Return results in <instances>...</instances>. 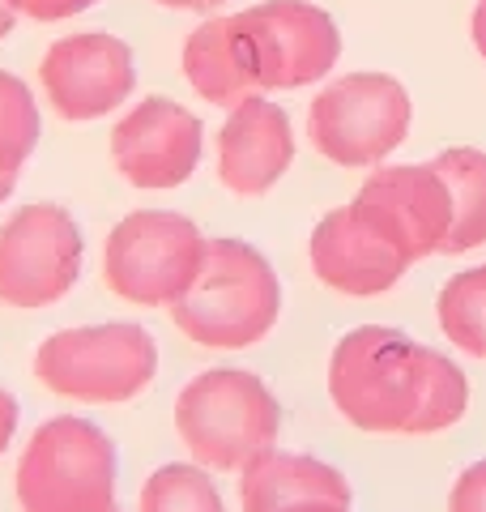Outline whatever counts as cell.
<instances>
[{"mask_svg":"<svg viewBox=\"0 0 486 512\" xmlns=\"http://www.w3.org/2000/svg\"><path fill=\"white\" fill-rule=\"evenodd\" d=\"M329 397L350 427L371 436H431L461 423L469 380L440 350L397 329L363 325L333 346Z\"/></svg>","mask_w":486,"mask_h":512,"instance_id":"1","label":"cell"},{"mask_svg":"<svg viewBox=\"0 0 486 512\" xmlns=\"http://www.w3.org/2000/svg\"><path fill=\"white\" fill-rule=\"evenodd\" d=\"M278 316V269L248 239H209L197 282L171 308L175 329L205 350H248L269 338Z\"/></svg>","mask_w":486,"mask_h":512,"instance_id":"2","label":"cell"},{"mask_svg":"<svg viewBox=\"0 0 486 512\" xmlns=\"http://www.w3.org/2000/svg\"><path fill=\"white\" fill-rule=\"evenodd\" d=\"M175 436L197 466L239 474L252 457L278 444L282 406L269 384L243 367H209L175 397Z\"/></svg>","mask_w":486,"mask_h":512,"instance_id":"3","label":"cell"},{"mask_svg":"<svg viewBox=\"0 0 486 512\" xmlns=\"http://www.w3.org/2000/svg\"><path fill=\"white\" fill-rule=\"evenodd\" d=\"M18 512H116L120 448L99 423L56 414L35 427L13 470Z\"/></svg>","mask_w":486,"mask_h":512,"instance_id":"4","label":"cell"},{"mask_svg":"<svg viewBox=\"0 0 486 512\" xmlns=\"http://www.w3.org/2000/svg\"><path fill=\"white\" fill-rule=\"evenodd\" d=\"M158 376V342L137 320L73 325L35 346V380L81 406H124Z\"/></svg>","mask_w":486,"mask_h":512,"instance_id":"5","label":"cell"},{"mask_svg":"<svg viewBox=\"0 0 486 512\" xmlns=\"http://www.w3.org/2000/svg\"><path fill=\"white\" fill-rule=\"evenodd\" d=\"M209 239L180 210H133L103 239L107 291L137 308H175L197 282Z\"/></svg>","mask_w":486,"mask_h":512,"instance_id":"6","label":"cell"},{"mask_svg":"<svg viewBox=\"0 0 486 512\" xmlns=\"http://www.w3.org/2000/svg\"><path fill=\"white\" fill-rule=\"evenodd\" d=\"M226 22L252 94L316 86L342 60V30L312 0H261Z\"/></svg>","mask_w":486,"mask_h":512,"instance_id":"7","label":"cell"},{"mask_svg":"<svg viewBox=\"0 0 486 512\" xmlns=\"http://www.w3.org/2000/svg\"><path fill=\"white\" fill-rule=\"evenodd\" d=\"M414 103L393 73H346L307 107V141L337 167H380L410 137Z\"/></svg>","mask_w":486,"mask_h":512,"instance_id":"8","label":"cell"},{"mask_svg":"<svg viewBox=\"0 0 486 512\" xmlns=\"http://www.w3.org/2000/svg\"><path fill=\"white\" fill-rule=\"evenodd\" d=\"M86 265L81 222L56 201H30L0 222V303L18 312L52 308Z\"/></svg>","mask_w":486,"mask_h":512,"instance_id":"9","label":"cell"},{"mask_svg":"<svg viewBox=\"0 0 486 512\" xmlns=\"http://www.w3.org/2000/svg\"><path fill=\"white\" fill-rule=\"evenodd\" d=\"M39 90L64 124L107 120L133 99L137 56L107 30L64 35L39 60Z\"/></svg>","mask_w":486,"mask_h":512,"instance_id":"10","label":"cell"},{"mask_svg":"<svg viewBox=\"0 0 486 512\" xmlns=\"http://www.w3.org/2000/svg\"><path fill=\"white\" fill-rule=\"evenodd\" d=\"M205 154V124L197 111L150 94L111 124V163L141 192H171L184 188L201 167Z\"/></svg>","mask_w":486,"mask_h":512,"instance_id":"11","label":"cell"},{"mask_svg":"<svg viewBox=\"0 0 486 512\" xmlns=\"http://www.w3.org/2000/svg\"><path fill=\"white\" fill-rule=\"evenodd\" d=\"M307 261L329 291L350 299H376L393 291L414 265L397 239L354 201L337 205L316 222L312 239H307Z\"/></svg>","mask_w":486,"mask_h":512,"instance_id":"12","label":"cell"},{"mask_svg":"<svg viewBox=\"0 0 486 512\" xmlns=\"http://www.w3.org/2000/svg\"><path fill=\"white\" fill-rule=\"evenodd\" d=\"M354 205L376 218L418 265L423 256H444L452 231V197L444 175L431 163H380L367 171Z\"/></svg>","mask_w":486,"mask_h":512,"instance_id":"13","label":"cell"},{"mask_svg":"<svg viewBox=\"0 0 486 512\" xmlns=\"http://www.w3.org/2000/svg\"><path fill=\"white\" fill-rule=\"evenodd\" d=\"M295 163V128L290 116L269 99H243L226 111L218 128V180L235 197H265Z\"/></svg>","mask_w":486,"mask_h":512,"instance_id":"14","label":"cell"},{"mask_svg":"<svg viewBox=\"0 0 486 512\" xmlns=\"http://www.w3.org/2000/svg\"><path fill=\"white\" fill-rule=\"evenodd\" d=\"M307 500H337L350 504L354 491L342 470L312 453H286V448H265L239 470V508L243 512H286Z\"/></svg>","mask_w":486,"mask_h":512,"instance_id":"15","label":"cell"},{"mask_svg":"<svg viewBox=\"0 0 486 512\" xmlns=\"http://www.w3.org/2000/svg\"><path fill=\"white\" fill-rule=\"evenodd\" d=\"M180 69L188 77V86L197 90L205 103H214L222 111H231L243 99H256L248 77H243V64H239V52H235V39H231L226 18H205L197 30H192V35L184 39Z\"/></svg>","mask_w":486,"mask_h":512,"instance_id":"16","label":"cell"},{"mask_svg":"<svg viewBox=\"0 0 486 512\" xmlns=\"http://www.w3.org/2000/svg\"><path fill=\"white\" fill-rule=\"evenodd\" d=\"M431 167L444 175L452 197V231L444 256H461L486 244V150L452 146L431 158Z\"/></svg>","mask_w":486,"mask_h":512,"instance_id":"17","label":"cell"},{"mask_svg":"<svg viewBox=\"0 0 486 512\" xmlns=\"http://www.w3.org/2000/svg\"><path fill=\"white\" fill-rule=\"evenodd\" d=\"M43 137V107L35 86H26L18 73L0 69V210L9 205L30 154Z\"/></svg>","mask_w":486,"mask_h":512,"instance_id":"18","label":"cell"},{"mask_svg":"<svg viewBox=\"0 0 486 512\" xmlns=\"http://www.w3.org/2000/svg\"><path fill=\"white\" fill-rule=\"evenodd\" d=\"M444 338L469 359H486V265L452 274L435 303Z\"/></svg>","mask_w":486,"mask_h":512,"instance_id":"19","label":"cell"},{"mask_svg":"<svg viewBox=\"0 0 486 512\" xmlns=\"http://www.w3.org/2000/svg\"><path fill=\"white\" fill-rule=\"evenodd\" d=\"M137 512H226L214 470L197 461H167L141 483Z\"/></svg>","mask_w":486,"mask_h":512,"instance_id":"20","label":"cell"},{"mask_svg":"<svg viewBox=\"0 0 486 512\" xmlns=\"http://www.w3.org/2000/svg\"><path fill=\"white\" fill-rule=\"evenodd\" d=\"M448 512H486V457L457 474L448 491Z\"/></svg>","mask_w":486,"mask_h":512,"instance_id":"21","label":"cell"},{"mask_svg":"<svg viewBox=\"0 0 486 512\" xmlns=\"http://www.w3.org/2000/svg\"><path fill=\"white\" fill-rule=\"evenodd\" d=\"M99 0H13V9L30 22H64V18H77V13L94 9Z\"/></svg>","mask_w":486,"mask_h":512,"instance_id":"22","label":"cell"},{"mask_svg":"<svg viewBox=\"0 0 486 512\" xmlns=\"http://www.w3.org/2000/svg\"><path fill=\"white\" fill-rule=\"evenodd\" d=\"M18 427H22V402L13 397L5 384H0V457L13 448V436H18Z\"/></svg>","mask_w":486,"mask_h":512,"instance_id":"23","label":"cell"},{"mask_svg":"<svg viewBox=\"0 0 486 512\" xmlns=\"http://www.w3.org/2000/svg\"><path fill=\"white\" fill-rule=\"evenodd\" d=\"M162 9H180V13H218L222 5H231V0H154Z\"/></svg>","mask_w":486,"mask_h":512,"instance_id":"24","label":"cell"},{"mask_svg":"<svg viewBox=\"0 0 486 512\" xmlns=\"http://www.w3.org/2000/svg\"><path fill=\"white\" fill-rule=\"evenodd\" d=\"M469 35H474V47H478L482 60H486V0H478V5H474V18H469Z\"/></svg>","mask_w":486,"mask_h":512,"instance_id":"25","label":"cell"},{"mask_svg":"<svg viewBox=\"0 0 486 512\" xmlns=\"http://www.w3.org/2000/svg\"><path fill=\"white\" fill-rule=\"evenodd\" d=\"M18 18H22V13L13 9V0H0V43H5V39L13 35V26H18Z\"/></svg>","mask_w":486,"mask_h":512,"instance_id":"26","label":"cell"},{"mask_svg":"<svg viewBox=\"0 0 486 512\" xmlns=\"http://www.w3.org/2000/svg\"><path fill=\"white\" fill-rule=\"evenodd\" d=\"M286 512H350V504H337V500H307V504H295Z\"/></svg>","mask_w":486,"mask_h":512,"instance_id":"27","label":"cell"},{"mask_svg":"<svg viewBox=\"0 0 486 512\" xmlns=\"http://www.w3.org/2000/svg\"><path fill=\"white\" fill-rule=\"evenodd\" d=\"M116 512H120V508H116Z\"/></svg>","mask_w":486,"mask_h":512,"instance_id":"28","label":"cell"}]
</instances>
